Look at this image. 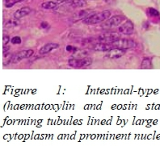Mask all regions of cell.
<instances>
[{
  "label": "cell",
  "mask_w": 160,
  "mask_h": 146,
  "mask_svg": "<svg viewBox=\"0 0 160 146\" xmlns=\"http://www.w3.org/2000/svg\"><path fill=\"white\" fill-rule=\"evenodd\" d=\"M111 16V12L109 11H103L101 12H97L88 16L85 19H83V23L88 24V25H92V24H96V23H101L105 20H108Z\"/></svg>",
  "instance_id": "cell-1"
},
{
  "label": "cell",
  "mask_w": 160,
  "mask_h": 146,
  "mask_svg": "<svg viewBox=\"0 0 160 146\" xmlns=\"http://www.w3.org/2000/svg\"><path fill=\"white\" fill-rule=\"evenodd\" d=\"M112 45L113 47V49H129L135 48L137 44L136 42H134L132 40L129 39H125V38H122V39H118L117 41H113L112 42Z\"/></svg>",
  "instance_id": "cell-2"
},
{
  "label": "cell",
  "mask_w": 160,
  "mask_h": 146,
  "mask_svg": "<svg viewBox=\"0 0 160 146\" xmlns=\"http://www.w3.org/2000/svg\"><path fill=\"white\" fill-rule=\"evenodd\" d=\"M92 63L91 57H82V58H71L68 61V65L73 68H84L89 66Z\"/></svg>",
  "instance_id": "cell-3"
},
{
  "label": "cell",
  "mask_w": 160,
  "mask_h": 146,
  "mask_svg": "<svg viewBox=\"0 0 160 146\" xmlns=\"http://www.w3.org/2000/svg\"><path fill=\"white\" fill-rule=\"evenodd\" d=\"M120 38H121V35L117 32H106V33H103L99 36L97 40L99 41V42L112 43Z\"/></svg>",
  "instance_id": "cell-4"
},
{
  "label": "cell",
  "mask_w": 160,
  "mask_h": 146,
  "mask_svg": "<svg viewBox=\"0 0 160 146\" xmlns=\"http://www.w3.org/2000/svg\"><path fill=\"white\" fill-rule=\"evenodd\" d=\"M34 53V51L32 49H27V50H22L16 53V54L13 56V59H12V63L16 64V63L20 62V61L23 60V59L30 57L32 56Z\"/></svg>",
  "instance_id": "cell-5"
},
{
  "label": "cell",
  "mask_w": 160,
  "mask_h": 146,
  "mask_svg": "<svg viewBox=\"0 0 160 146\" xmlns=\"http://www.w3.org/2000/svg\"><path fill=\"white\" fill-rule=\"evenodd\" d=\"M123 16H113V17L108 19V20L102 25V27H103V28H111V27H117V26L119 25L120 23L123 21Z\"/></svg>",
  "instance_id": "cell-6"
},
{
  "label": "cell",
  "mask_w": 160,
  "mask_h": 146,
  "mask_svg": "<svg viewBox=\"0 0 160 146\" xmlns=\"http://www.w3.org/2000/svg\"><path fill=\"white\" fill-rule=\"evenodd\" d=\"M125 53V49H112L111 50L108 51V53L105 54L106 58L109 59H117L124 56Z\"/></svg>",
  "instance_id": "cell-7"
},
{
  "label": "cell",
  "mask_w": 160,
  "mask_h": 146,
  "mask_svg": "<svg viewBox=\"0 0 160 146\" xmlns=\"http://www.w3.org/2000/svg\"><path fill=\"white\" fill-rule=\"evenodd\" d=\"M119 32L121 33L125 34V35H131L133 32V23L129 20L125 22L124 24L119 27Z\"/></svg>",
  "instance_id": "cell-8"
},
{
  "label": "cell",
  "mask_w": 160,
  "mask_h": 146,
  "mask_svg": "<svg viewBox=\"0 0 160 146\" xmlns=\"http://www.w3.org/2000/svg\"><path fill=\"white\" fill-rule=\"evenodd\" d=\"M91 49L95 51H102V52H105V51H109L112 49H113V47L112 44L109 43H103V42H99L95 45H92Z\"/></svg>",
  "instance_id": "cell-9"
},
{
  "label": "cell",
  "mask_w": 160,
  "mask_h": 146,
  "mask_svg": "<svg viewBox=\"0 0 160 146\" xmlns=\"http://www.w3.org/2000/svg\"><path fill=\"white\" fill-rule=\"evenodd\" d=\"M58 44L48 43L45 45H44L42 48H41V49L39 50V53H41V54H46V53H49V52H51V51L53 50V49H58Z\"/></svg>",
  "instance_id": "cell-10"
},
{
  "label": "cell",
  "mask_w": 160,
  "mask_h": 146,
  "mask_svg": "<svg viewBox=\"0 0 160 146\" xmlns=\"http://www.w3.org/2000/svg\"><path fill=\"white\" fill-rule=\"evenodd\" d=\"M30 12H31V9H30L28 7H22L15 12V14H14V17L16 18V19H17V20H20V19H21V18L28 16Z\"/></svg>",
  "instance_id": "cell-11"
},
{
  "label": "cell",
  "mask_w": 160,
  "mask_h": 146,
  "mask_svg": "<svg viewBox=\"0 0 160 146\" xmlns=\"http://www.w3.org/2000/svg\"><path fill=\"white\" fill-rule=\"evenodd\" d=\"M89 15V11L88 10H83V11H80L78 13H76L74 16V20H82V19H85L86 17H88Z\"/></svg>",
  "instance_id": "cell-12"
},
{
  "label": "cell",
  "mask_w": 160,
  "mask_h": 146,
  "mask_svg": "<svg viewBox=\"0 0 160 146\" xmlns=\"http://www.w3.org/2000/svg\"><path fill=\"white\" fill-rule=\"evenodd\" d=\"M41 7L45 9H54L58 7V3H56L53 1H48V2H45L41 4Z\"/></svg>",
  "instance_id": "cell-13"
},
{
  "label": "cell",
  "mask_w": 160,
  "mask_h": 146,
  "mask_svg": "<svg viewBox=\"0 0 160 146\" xmlns=\"http://www.w3.org/2000/svg\"><path fill=\"white\" fill-rule=\"evenodd\" d=\"M20 24L19 20L16 19V20H8L5 22V27H16Z\"/></svg>",
  "instance_id": "cell-14"
},
{
  "label": "cell",
  "mask_w": 160,
  "mask_h": 146,
  "mask_svg": "<svg viewBox=\"0 0 160 146\" xmlns=\"http://www.w3.org/2000/svg\"><path fill=\"white\" fill-rule=\"evenodd\" d=\"M86 0H73L72 6L74 7H81L86 5Z\"/></svg>",
  "instance_id": "cell-15"
},
{
  "label": "cell",
  "mask_w": 160,
  "mask_h": 146,
  "mask_svg": "<svg viewBox=\"0 0 160 146\" xmlns=\"http://www.w3.org/2000/svg\"><path fill=\"white\" fill-rule=\"evenodd\" d=\"M23 0H5V2H4V5L5 7L8 8L9 7H13L15 4L18 3V2H22Z\"/></svg>",
  "instance_id": "cell-16"
},
{
  "label": "cell",
  "mask_w": 160,
  "mask_h": 146,
  "mask_svg": "<svg viewBox=\"0 0 160 146\" xmlns=\"http://www.w3.org/2000/svg\"><path fill=\"white\" fill-rule=\"evenodd\" d=\"M150 60L149 58H144L142 63V69H149L150 68Z\"/></svg>",
  "instance_id": "cell-17"
},
{
  "label": "cell",
  "mask_w": 160,
  "mask_h": 146,
  "mask_svg": "<svg viewBox=\"0 0 160 146\" xmlns=\"http://www.w3.org/2000/svg\"><path fill=\"white\" fill-rule=\"evenodd\" d=\"M88 54V52H87L86 50L80 51V52H76V53H75V56H76L77 58H82V57H86V56Z\"/></svg>",
  "instance_id": "cell-18"
},
{
  "label": "cell",
  "mask_w": 160,
  "mask_h": 146,
  "mask_svg": "<svg viewBox=\"0 0 160 146\" xmlns=\"http://www.w3.org/2000/svg\"><path fill=\"white\" fill-rule=\"evenodd\" d=\"M11 41H12V44H13V45H20L21 43V38L20 36H14L12 37Z\"/></svg>",
  "instance_id": "cell-19"
},
{
  "label": "cell",
  "mask_w": 160,
  "mask_h": 146,
  "mask_svg": "<svg viewBox=\"0 0 160 146\" xmlns=\"http://www.w3.org/2000/svg\"><path fill=\"white\" fill-rule=\"evenodd\" d=\"M148 11H149V14H150L151 16H159V13H158V11L155 10V9L150 8Z\"/></svg>",
  "instance_id": "cell-20"
},
{
  "label": "cell",
  "mask_w": 160,
  "mask_h": 146,
  "mask_svg": "<svg viewBox=\"0 0 160 146\" xmlns=\"http://www.w3.org/2000/svg\"><path fill=\"white\" fill-rule=\"evenodd\" d=\"M10 41V38L8 36H3V38H2V44L3 45H7L8 43Z\"/></svg>",
  "instance_id": "cell-21"
},
{
  "label": "cell",
  "mask_w": 160,
  "mask_h": 146,
  "mask_svg": "<svg viewBox=\"0 0 160 146\" xmlns=\"http://www.w3.org/2000/svg\"><path fill=\"white\" fill-rule=\"evenodd\" d=\"M48 26H49V24H48V23H47V22H42V23H41V28H46Z\"/></svg>",
  "instance_id": "cell-22"
},
{
  "label": "cell",
  "mask_w": 160,
  "mask_h": 146,
  "mask_svg": "<svg viewBox=\"0 0 160 146\" xmlns=\"http://www.w3.org/2000/svg\"><path fill=\"white\" fill-rule=\"evenodd\" d=\"M9 49H10L9 46H8V45H3V54L8 53V51L9 50Z\"/></svg>",
  "instance_id": "cell-23"
},
{
  "label": "cell",
  "mask_w": 160,
  "mask_h": 146,
  "mask_svg": "<svg viewBox=\"0 0 160 146\" xmlns=\"http://www.w3.org/2000/svg\"><path fill=\"white\" fill-rule=\"evenodd\" d=\"M68 0H53V2H55L56 3H62V2H67Z\"/></svg>",
  "instance_id": "cell-24"
},
{
  "label": "cell",
  "mask_w": 160,
  "mask_h": 146,
  "mask_svg": "<svg viewBox=\"0 0 160 146\" xmlns=\"http://www.w3.org/2000/svg\"><path fill=\"white\" fill-rule=\"evenodd\" d=\"M73 49H74L73 48L72 46H71V45H67V50L68 51V52H72Z\"/></svg>",
  "instance_id": "cell-25"
}]
</instances>
